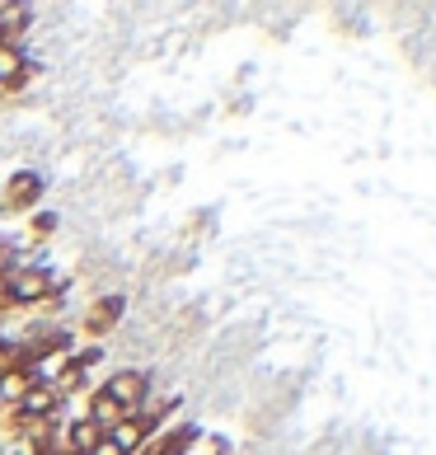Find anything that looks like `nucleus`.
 <instances>
[{"label":"nucleus","instance_id":"f257e3e1","mask_svg":"<svg viewBox=\"0 0 436 455\" xmlns=\"http://www.w3.org/2000/svg\"><path fill=\"white\" fill-rule=\"evenodd\" d=\"M0 296H5L10 310H24V306H38V300L52 296V277L43 267H20V273L0 277Z\"/></svg>","mask_w":436,"mask_h":455},{"label":"nucleus","instance_id":"f03ea898","mask_svg":"<svg viewBox=\"0 0 436 455\" xmlns=\"http://www.w3.org/2000/svg\"><path fill=\"white\" fill-rule=\"evenodd\" d=\"M104 395L123 413H141V403H146V376H141V371H117V376L104 385Z\"/></svg>","mask_w":436,"mask_h":455},{"label":"nucleus","instance_id":"7ed1b4c3","mask_svg":"<svg viewBox=\"0 0 436 455\" xmlns=\"http://www.w3.org/2000/svg\"><path fill=\"white\" fill-rule=\"evenodd\" d=\"M57 403H61L57 390H47V385H33V390H28L20 403H14V418H20V423H43V418L57 413Z\"/></svg>","mask_w":436,"mask_h":455},{"label":"nucleus","instance_id":"20e7f679","mask_svg":"<svg viewBox=\"0 0 436 455\" xmlns=\"http://www.w3.org/2000/svg\"><path fill=\"white\" fill-rule=\"evenodd\" d=\"M104 436H108V442H113L117 451H123V455H137V451L146 446V436H150V423H146L141 413H127L123 423H117V427H108Z\"/></svg>","mask_w":436,"mask_h":455},{"label":"nucleus","instance_id":"39448f33","mask_svg":"<svg viewBox=\"0 0 436 455\" xmlns=\"http://www.w3.org/2000/svg\"><path fill=\"white\" fill-rule=\"evenodd\" d=\"M38 197H43V174H14L5 183V202H10L14 212H28Z\"/></svg>","mask_w":436,"mask_h":455},{"label":"nucleus","instance_id":"423d86ee","mask_svg":"<svg viewBox=\"0 0 436 455\" xmlns=\"http://www.w3.org/2000/svg\"><path fill=\"white\" fill-rule=\"evenodd\" d=\"M123 310H127L123 296H99L94 306H90V315H85V329L90 333H108L117 319H123Z\"/></svg>","mask_w":436,"mask_h":455},{"label":"nucleus","instance_id":"0eeeda50","mask_svg":"<svg viewBox=\"0 0 436 455\" xmlns=\"http://www.w3.org/2000/svg\"><path fill=\"white\" fill-rule=\"evenodd\" d=\"M85 418H90V423H94L99 432H108V427H117V423H123L127 413L117 409V403H113L104 390H94V395H90V409H85Z\"/></svg>","mask_w":436,"mask_h":455},{"label":"nucleus","instance_id":"6e6552de","mask_svg":"<svg viewBox=\"0 0 436 455\" xmlns=\"http://www.w3.org/2000/svg\"><path fill=\"white\" fill-rule=\"evenodd\" d=\"M28 28V10L24 5H0V47H14Z\"/></svg>","mask_w":436,"mask_h":455},{"label":"nucleus","instance_id":"1a4fd4ad","mask_svg":"<svg viewBox=\"0 0 436 455\" xmlns=\"http://www.w3.org/2000/svg\"><path fill=\"white\" fill-rule=\"evenodd\" d=\"M28 80V61L20 57V47H0V85L20 90Z\"/></svg>","mask_w":436,"mask_h":455},{"label":"nucleus","instance_id":"9d476101","mask_svg":"<svg viewBox=\"0 0 436 455\" xmlns=\"http://www.w3.org/2000/svg\"><path fill=\"white\" fill-rule=\"evenodd\" d=\"M99 436H104V432H99V427L90 423V418H75V423H71V432H66V451H75V455H90V451L99 446Z\"/></svg>","mask_w":436,"mask_h":455},{"label":"nucleus","instance_id":"9b49d317","mask_svg":"<svg viewBox=\"0 0 436 455\" xmlns=\"http://www.w3.org/2000/svg\"><path fill=\"white\" fill-rule=\"evenodd\" d=\"M28 390H33V376H28V371L10 366L5 376H0V403H10V409H14V403H20Z\"/></svg>","mask_w":436,"mask_h":455},{"label":"nucleus","instance_id":"f8f14e48","mask_svg":"<svg viewBox=\"0 0 436 455\" xmlns=\"http://www.w3.org/2000/svg\"><path fill=\"white\" fill-rule=\"evenodd\" d=\"M197 442V427H174L170 436H160V446H150L146 455H183Z\"/></svg>","mask_w":436,"mask_h":455},{"label":"nucleus","instance_id":"ddd939ff","mask_svg":"<svg viewBox=\"0 0 436 455\" xmlns=\"http://www.w3.org/2000/svg\"><path fill=\"white\" fill-rule=\"evenodd\" d=\"M10 366H14V347H10V343H0V376H5Z\"/></svg>","mask_w":436,"mask_h":455},{"label":"nucleus","instance_id":"4468645a","mask_svg":"<svg viewBox=\"0 0 436 455\" xmlns=\"http://www.w3.org/2000/svg\"><path fill=\"white\" fill-rule=\"evenodd\" d=\"M90 455H123V451H117V446H113V442H108V436H99V446H94V451H90Z\"/></svg>","mask_w":436,"mask_h":455},{"label":"nucleus","instance_id":"2eb2a0df","mask_svg":"<svg viewBox=\"0 0 436 455\" xmlns=\"http://www.w3.org/2000/svg\"><path fill=\"white\" fill-rule=\"evenodd\" d=\"M47 455H75V451H66V446H57V451H47Z\"/></svg>","mask_w":436,"mask_h":455}]
</instances>
